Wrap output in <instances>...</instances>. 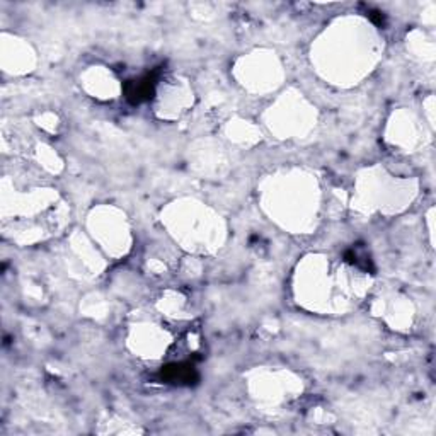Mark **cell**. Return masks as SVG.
Masks as SVG:
<instances>
[{
  "mask_svg": "<svg viewBox=\"0 0 436 436\" xmlns=\"http://www.w3.org/2000/svg\"><path fill=\"white\" fill-rule=\"evenodd\" d=\"M153 89H155V75L149 74L138 80H131L127 84V98L131 102H142L145 99L152 98Z\"/></svg>",
  "mask_w": 436,
  "mask_h": 436,
  "instance_id": "obj_1",
  "label": "cell"
},
{
  "mask_svg": "<svg viewBox=\"0 0 436 436\" xmlns=\"http://www.w3.org/2000/svg\"><path fill=\"white\" fill-rule=\"evenodd\" d=\"M162 378L169 382H176V384H193L196 380V370L189 363L171 364V367L162 370Z\"/></svg>",
  "mask_w": 436,
  "mask_h": 436,
  "instance_id": "obj_2",
  "label": "cell"
}]
</instances>
